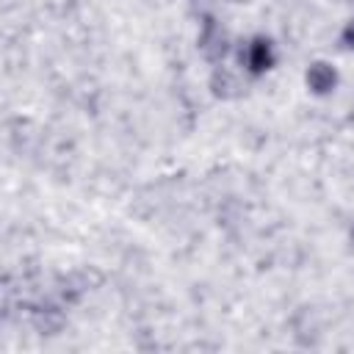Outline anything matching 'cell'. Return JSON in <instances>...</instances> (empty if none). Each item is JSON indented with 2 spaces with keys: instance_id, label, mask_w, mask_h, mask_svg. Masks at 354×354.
Returning a JSON list of instances; mask_svg holds the SVG:
<instances>
[{
  "instance_id": "3",
  "label": "cell",
  "mask_w": 354,
  "mask_h": 354,
  "mask_svg": "<svg viewBox=\"0 0 354 354\" xmlns=\"http://www.w3.org/2000/svg\"><path fill=\"white\" fill-rule=\"evenodd\" d=\"M304 86L313 97H332L340 86V72H337L335 64H329L324 58H315L304 69Z\"/></svg>"
},
{
  "instance_id": "2",
  "label": "cell",
  "mask_w": 354,
  "mask_h": 354,
  "mask_svg": "<svg viewBox=\"0 0 354 354\" xmlns=\"http://www.w3.org/2000/svg\"><path fill=\"white\" fill-rule=\"evenodd\" d=\"M277 66V44L266 33H254L241 44V69L249 77H263Z\"/></svg>"
},
{
  "instance_id": "4",
  "label": "cell",
  "mask_w": 354,
  "mask_h": 354,
  "mask_svg": "<svg viewBox=\"0 0 354 354\" xmlns=\"http://www.w3.org/2000/svg\"><path fill=\"white\" fill-rule=\"evenodd\" d=\"M210 88H213L216 97H230V94H232L230 88H238V83L230 77V72H227L224 64H218V66L213 69V75H210Z\"/></svg>"
},
{
  "instance_id": "5",
  "label": "cell",
  "mask_w": 354,
  "mask_h": 354,
  "mask_svg": "<svg viewBox=\"0 0 354 354\" xmlns=\"http://www.w3.org/2000/svg\"><path fill=\"white\" fill-rule=\"evenodd\" d=\"M340 47L354 53V17L340 28Z\"/></svg>"
},
{
  "instance_id": "6",
  "label": "cell",
  "mask_w": 354,
  "mask_h": 354,
  "mask_svg": "<svg viewBox=\"0 0 354 354\" xmlns=\"http://www.w3.org/2000/svg\"><path fill=\"white\" fill-rule=\"evenodd\" d=\"M351 241H354V227H351Z\"/></svg>"
},
{
  "instance_id": "1",
  "label": "cell",
  "mask_w": 354,
  "mask_h": 354,
  "mask_svg": "<svg viewBox=\"0 0 354 354\" xmlns=\"http://www.w3.org/2000/svg\"><path fill=\"white\" fill-rule=\"evenodd\" d=\"M196 47L202 53V58L213 66L224 64L230 50H232V41H230V33L227 28L218 22V17L213 14H205L202 22H199V33H196Z\"/></svg>"
}]
</instances>
